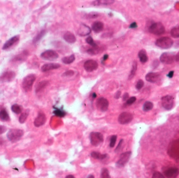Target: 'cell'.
<instances>
[{"label": "cell", "instance_id": "6da1fadb", "mask_svg": "<svg viewBox=\"0 0 179 178\" xmlns=\"http://www.w3.org/2000/svg\"><path fill=\"white\" fill-rule=\"evenodd\" d=\"M23 135L24 131L21 129H11L8 132L7 134V137L10 142L15 143L20 140Z\"/></svg>", "mask_w": 179, "mask_h": 178}, {"label": "cell", "instance_id": "7a4b0ae2", "mask_svg": "<svg viewBox=\"0 0 179 178\" xmlns=\"http://www.w3.org/2000/svg\"><path fill=\"white\" fill-rule=\"evenodd\" d=\"M155 44L159 48L163 49H167L170 48L173 46L174 41L169 37H163L157 39Z\"/></svg>", "mask_w": 179, "mask_h": 178}, {"label": "cell", "instance_id": "3957f363", "mask_svg": "<svg viewBox=\"0 0 179 178\" xmlns=\"http://www.w3.org/2000/svg\"><path fill=\"white\" fill-rule=\"evenodd\" d=\"M36 80V76L34 74L28 75L25 77L23 80L22 87L26 91H29L32 90L34 83Z\"/></svg>", "mask_w": 179, "mask_h": 178}, {"label": "cell", "instance_id": "277c9868", "mask_svg": "<svg viewBox=\"0 0 179 178\" xmlns=\"http://www.w3.org/2000/svg\"><path fill=\"white\" fill-rule=\"evenodd\" d=\"M149 31L155 35H161L165 32V27L161 23L158 22L154 23L149 27Z\"/></svg>", "mask_w": 179, "mask_h": 178}, {"label": "cell", "instance_id": "5b68a950", "mask_svg": "<svg viewBox=\"0 0 179 178\" xmlns=\"http://www.w3.org/2000/svg\"><path fill=\"white\" fill-rule=\"evenodd\" d=\"M90 142L94 146H98L103 142V135L99 132H91L90 134Z\"/></svg>", "mask_w": 179, "mask_h": 178}, {"label": "cell", "instance_id": "8992f818", "mask_svg": "<svg viewBox=\"0 0 179 178\" xmlns=\"http://www.w3.org/2000/svg\"><path fill=\"white\" fill-rule=\"evenodd\" d=\"M160 61L165 64H170L176 61V55L172 52H165L161 55Z\"/></svg>", "mask_w": 179, "mask_h": 178}, {"label": "cell", "instance_id": "52a82bcc", "mask_svg": "<svg viewBox=\"0 0 179 178\" xmlns=\"http://www.w3.org/2000/svg\"><path fill=\"white\" fill-rule=\"evenodd\" d=\"M40 57L45 60L54 61L59 58V55L54 50H48L41 53Z\"/></svg>", "mask_w": 179, "mask_h": 178}, {"label": "cell", "instance_id": "ba28073f", "mask_svg": "<svg viewBox=\"0 0 179 178\" xmlns=\"http://www.w3.org/2000/svg\"><path fill=\"white\" fill-rule=\"evenodd\" d=\"M161 104L165 110H170L174 107V98L170 95L163 96L161 98Z\"/></svg>", "mask_w": 179, "mask_h": 178}, {"label": "cell", "instance_id": "9c48e42d", "mask_svg": "<svg viewBox=\"0 0 179 178\" xmlns=\"http://www.w3.org/2000/svg\"><path fill=\"white\" fill-rule=\"evenodd\" d=\"M132 152L130 151L121 153L119 157V159L116 162V166L119 168L124 167L129 161Z\"/></svg>", "mask_w": 179, "mask_h": 178}, {"label": "cell", "instance_id": "30bf717a", "mask_svg": "<svg viewBox=\"0 0 179 178\" xmlns=\"http://www.w3.org/2000/svg\"><path fill=\"white\" fill-rule=\"evenodd\" d=\"M97 109L101 112H105L108 110L109 106V102L108 99L104 97H100L97 99L96 102Z\"/></svg>", "mask_w": 179, "mask_h": 178}, {"label": "cell", "instance_id": "8fae6325", "mask_svg": "<svg viewBox=\"0 0 179 178\" xmlns=\"http://www.w3.org/2000/svg\"><path fill=\"white\" fill-rule=\"evenodd\" d=\"M133 118V115L131 113L124 112L119 115L118 121L121 124H127L132 122Z\"/></svg>", "mask_w": 179, "mask_h": 178}, {"label": "cell", "instance_id": "7c38bea8", "mask_svg": "<svg viewBox=\"0 0 179 178\" xmlns=\"http://www.w3.org/2000/svg\"><path fill=\"white\" fill-rule=\"evenodd\" d=\"M98 63L94 60H88L84 63V68L88 72H91L96 70L98 68Z\"/></svg>", "mask_w": 179, "mask_h": 178}, {"label": "cell", "instance_id": "4fadbf2b", "mask_svg": "<svg viewBox=\"0 0 179 178\" xmlns=\"http://www.w3.org/2000/svg\"><path fill=\"white\" fill-rule=\"evenodd\" d=\"M16 76L15 73L13 71H7L4 72L0 76V82L2 83L10 82L14 80Z\"/></svg>", "mask_w": 179, "mask_h": 178}, {"label": "cell", "instance_id": "5bb4252c", "mask_svg": "<svg viewBox=\"0 0 179 178\" xmlns=\"http://www.w3.org/2000/svg\"><path fill=\"white\" fill-rule=\"evenodd\" d=\"M145 78L147 82L152 83H155L158 82L160 80V75L158 73L150 72L146 75Z\"/></svg>", "mask_w": 179, "mask_h": 178}, {"label": "cell", "instance_id": "9a60e30c", "mask_svg": "<svg viewBox=\"0 0 179 178\" xmlns=\"http://www.w3.org/2000/svg\"><path fill=\"white\" fill-rule=\"evenodd\" d=\"M46 122V117L43 113H39L38 115L34 121V125L36 127H40L44 124Z\"/></svg>", "mask_w": 179, "mask_h": 178}, {"label": "cell", "instance_id": "2e32d148", "mask_svg": "<svg viewBox=\"0 0 179 178\" xmlns=\"http://www.w3.org/2000/svg\"><path fill=\"white\" fill-rule=\"evenodd\" d=\"M91 29L88 26L84 24H81L77 30V33L80 36H86L90 35L91 33Z\"/></svg>", "mask_w": 179, "mask_h": 178}, {"label": "cell", "instance_id": "e0dca14e", "mask_svg": "<svg viewBox=\"0 0 179 178\" xmlns=\"http://www.w3.org/2000/svg\"><path fill=\"white\" fill-rule=\"evenodd\" d=\"M167 178H176L179 175V169L177 168H170L165 172Z\"/></svg>", "mask_w": 179, "mask_h": 178}, {"label": "cell", "instance_id": "ac0fdd59", "mask_svg": "<svg viewBox=\"0 0 179 178\" xmlns=\"http://www.w3.org/2000/svg\"><path fill=\"white\" fill-rule=\"evenodd\" d=\"M60 67V64H59V63H47L42 66L41 70V71L43 72H46L52 70L59 69Z\"/></svg>", "mask_w": 179, "mask_h": 178}, {"label": "cell", "instance_id": "d6986e66", "mask_svg": "<svg viewBox=\"0 0 179 178\" xmlns=\"http://www.w3.org/2000/svg\"><path fill=\"white\" fill-rule=\"evenodd\" d=\"M19 36H15L11 38L10 39L4 44L3 48H2L3 49L6 50L9 49L12 46H13L14 44L16 43L19 40Z\"/></svg>", "mask_w": 179, "mask_h": 178}, {"label": "cell", "instance_id": "ffe728a7", "mask_svg": "<svg viewBox=\"0 0 179 178\" xmlns=\"http://www.w3.org/2000/svg\"><path fill=\"white\" fill-rule=\"evenodd\" d=\"M64 40L69 44H74L76 41V37L73 33L67 31L64 33Z\"/></svg>", "mask_w": 179, "mask_h": 178}, {"label": "cell", "instance_id": "44dd1931", "mask_svg": "<svg viewBox=\"0 0 179 178\" xmlns=\"http://www.w3.org/2000/svg\"><path fill=\"white\" fill-rule=\"evenodd\" d=\"M104 28V24L102 22L97 21L93 23L92 25V29L94 32L99 33L102 31Z\"/></svg>", "mask_w": 179, "mask_h": 178}, {"label": "cell", "instance_id": "7402d4cb", "mask_svg": "<svg viewBox=\"0 0 179 178\" xmlns=\"http://www.w3.org/2000/svg\"><path fill=\"white\" fill-rule=\"evenodd\" d=\"M138 57L140 61L143 64L146 63L148 60V57L145 50L142 49L139 51L138 53Z\"/></svg>", "mask_w": 179, "mask_h": 178}, {"label": "cell", "instance_id": "603a6c76", "mask_svg": "<svg viewBox=\"0 0 179 178\" xmlns=\"http://www.w3.org/2000/svg\"><path fill=\"white\" fill-rule=\"evenodd\" d=\"M115 2L114 0H98L94 1L92 2L94 6H99L101 5H110Z\"/></svg>", "mask_w": 179, "mask_h": 178}, {"label": "cell", "instance_id": "cb8c5ba5", "mask_svg": "<svg viewBox=\"0 0 179 178\" xmlns=\"http://www.w3.org/2000/svg\"><path fill=\"white\" fill-rule=\"evenodd\" d=\"M91 156L92 158L94 159H99V160H103L105 159L107 156V154H101L99 152L93 151L91 153Z\"/></svg>", "mask_w": 179, "mask_h": 178}, {"label": "cell", "instance_id": "d4e9b609", "mask_svg": "<svg viewBox=\"0 0 179 178\" xmlns=\"http://www.w3.org/2000/svg\"><path fill=\"white\" fill-rule=\"evenodd\" d=\"M75 57L74 55H71L70 56L64 57L62 59V61L63 63L66 64H69L71 63H73L75 61Z\"/></svg>", "mask_w": 179, "mask_h": 178}, {"label": "cell", "instance_id": "484cf974", "mask_svg": "<svg viewBox=\"0 0 179 178\" xmlns=\"http://www.w3.org/2000/svg\"><path fill=\"white\" fill-rule=\"evenodd\" d=\"M137 62L136 61H134V62H133V64H132V70H131L130 75H129V79L130 80L132 79V78L134 77L136 71H137Z\"/></svg>", "mask_w": 179, "mask_h": 178}, {"label": "cell", "instance_id": "4316f807", "mask_svg": "<svg viewBox=\"0 0 179 178\" xmlns=\"http://www.w3.org/2000/svg\"><path fill=\"white\" fill-rule=\"evenodd\" d=\"M0 119L4 121L10 120V117L6 110L2 109L0 111Z\"/></svg>", "mask_w": 179, "mask_h": 178}, {"label": "cell", "instance_id": "83f0119b", "mask_svg": "<svg viewBox=\"0 0 179 178\" xmlns=\"http://www.w3.org/2000/svg\"><path fill=\"white\" fill-rule=\"evenodd\" d=\"M154 107V104L152 102L147 101L144 103L143 107V109L144 111L147 112L152 109Z\"/></svg>", "mask_w": 179, "mask_h": 178}, {"label": "cell", "instance_id": "f1b7e54d", "mask_svg": "<svg viewBox=\"0 0 179 178\" xmlns=\"http://www.w3.org/2000/svg\"><path fill=\"white\" fill-rule=\"evenodd\" d=\"M29 110L27 109L26 110L24 113H22V115L19 118V122L21 123H24L25 122L28 116L29 115Z\"/></svg>", "mask_w": 179, "mask_h": 178}, {"label": "cell", "instance_id": "f546056e", "mask_svg": "<svg viewBox=\"0 0 179 178\" xmlns=\"http://www.w3.org/2000/svg\"><path fill=\"white\" fill-rule=\"evenodd\" d=\"M11 109L13 113L18 115V114H19V113H22L23 108L22 107H21V106L19 105V104H14L13 105H12V106L11 107Z\"/></svg>", "mask_w": 179, "mask_h": 178}, {"label": "cell", "instance_id": "4dcf8cb0", "mask_svg": "<svg viewBox=\"0 0 179 178\" xmlns=\"http://www.w3.org/2000/svg\"><path fill=\"white\" fill-rule=\"evenodd\" d=\"M53 113L55 115L59 117H61V118L64 117L66 114V113L64 110L61 109H59L57 108H55V109L53 111Z\"/></svg>", "mask_w": 179, "mask_h": 178}, {"label": "cell", "instance_id": "1f68e13d", "mask_svg": "<svg viewBox=\"0 0 179 178\" xmlns=\"http://www.w3.org/2000/svg\"><path fill=\"white\" fill-rule=\"evenodd\" d=\"M171 35L174 38H179V26L173 28L170 31Z\"/></svg>", "mask_w": 179, "mask_h": 178}, {"label": "cell", "instance_id": "d6a6232c", "mask_svg": "<svg viewBox=\"0 0 179 178\" xmlns=\"http://www.w3.org/2000/svg\"><path fill=\"white\" fill-rule=\"evenodd\" d=\"M28 55V52L25 51L22 54L18 55L16 57H15L14 59V61H21L24 60L25 58H27Z\"/></svg>", "mask_w": 179, "mask_h": 178}, {"label": "cell", "instance_id": "836d02e7", "mask_svg": "<svg viewBox=\"0 0 179 178\" xmlns=\"http://www.w3.org/2000/svg\"><path fill=\"white\" fill-rule=\"evenodd\" d=\"M45 33H46V30H41V31L38 34V35L34 38V44H36L37 42H38V41L44 36Z\"/></svg>", "mask_w": 179, "mask_h": 178}, {"label": "cell", "instance_id": "e575fe53", "mask_svg": "<svg viewBox=\"0 0 179 178\" xmlns=\"http://www.w3.org/2000/svg\"><path fill=\"white\" fill-rule=\"evenodd\" d=\"M47 84H48V82L46 81V80H44V81H42V82L39 83L36 87V93H38L39 91H41V89H43L45 86H47Z\"/></svg>", "mask_w": 179, "mask_h": 178}, {"label": "cell", "instance_id": "d590c367", "mask_svg": "<svg viewBox=\"0 0 179 178\" xmlns=\"http://www.w3.org/2000/svg\"><path fill=\"white\" fill-rule=\"evenodd\" d=\"M101 178H111L108 169L104 168L101 170Z\"/></svg>", "mask_w": 179, "mask_h": 178}, {"label": "cell", "instance_id": "8d00e7d4", "mask_svg": "<svg viewBox=\"0 0 179 178\" xmlns=\"http://www.w3.org/2000/svg\"><path fill=\"white\" fill-rule=\"evenodd\" d=\"M86 42L87 44L91 46L93 48H97L98 47L97 44L94 42L92 37L91 36H89L86 39Z\"/></svg>", "mask_w": 179, "mask_h": 178}, {"label": "cell", "instance_id": "74e56055", "mask_svg": "<svg viewBox=\"0 0 179 178\" xmlns=\"http://www.w3.org/2000/svg\"><path fill=\"white\" fill-rule=\"evenodd\" d=\"M117 140V136L115 135H114L110 137V146L111 148H113L114 147L115 145L116 142Z\"/></svg>", "mask_w": 179, "mask_h": 178}, {"label": "cell", "instance_id": "f35d334b", "mask_svg": "<svg viewBox=\"0 0 179 178\" xmlns=\"http://www.w3.org/2000/svg\"><path fill=\"white\" fill-rule=\"evenodd\" d=\"M87 52L89 55H95L98 53V47L97 48H89L87 50Z\"/></svg>", "mask_w": 179, "mask_h": 178}, {"label": "cell", "instance_id": "ab89813d", "mask_svg": "<svg viewBox=\"0 0 179 178\" xmlns=\"http://www.w3.org/2000/svg\"><path fill=\"white\" fill-rule=\"evenodd\" d=\"M143 85H144V82L143 80H139L136 84V88L137 90H141V89L143 87Z\"/></svg>", "mask_w": 179, "mask_h": 178}, {"label": "cell", "instance_id": "60d3db41", "mask_svg": "<svg viewBox=\"0 0 179 178\" xmlns=\"http://www.w3.org/2000/svg\"><path fill=\"white\" fill-rule=\"evenodd\" d=\"M75 72L73 71L72 70H69L65 72L62 75V77H71L74 75Z\"/></svg>", "mask_w": 179, "mask_h": 178}, {"label": "cell", "instance_id": "b9f144b4", "mask_svg": "<svg viewBox=\"0 0 179 178\" xmlns=\"http://www.w3.org/2000/svg\"><path fill=\"white\" fill-rule=\"evenodd\" d=\"M136 100V98L135 97H132L129 99H128L127 101H126V104L128 106H130L132 104H133Z\"/></svg>", "mask_w": 179, "mask_h": 178}, {"label": "cell", "instance_id": "7bdbcfd3", "mask_svg": "<svg viewBox=\"0 0 179 178\" xmlns=\"http://www.w3.org/2000/svg\"><path fill=\"white\" fill-rule=\"evenodd\" d=\"M99 16V14L96 12H91L88 14L87 16L88 18H95Z\"/></svg>", "mask_w": 179, "mask_h": 178}, {"label": "cell", "instance_id": "ee69618b", "mask_svg": "<svg viewBox=\"0 0 179 178\" xmlns=\"http://www.w3.org/2000/svg\"><path fill=\"white\" fill-rule=\"evenodd\" d=\"M152 178H165V177L162 173L157 171L153 174Z\"/></svg>", "mask_w": 179, "mask_h": 178}, {"label": "cell", "instance_id": "f6af8a7d", "mask_svg": "<svg viewBox=\"0 0 179 178\" xmlns=\"http://www.w3.org/2000/svg\"><path fill=\"white\" fill-rule=\"evenodd\" d=\"M123 142H124V140H123V139H121L120 140V142L119 143V145H118V146H117V147L116 148L115 151L117 152V151H120V149L121 148V145H122V144L123 143Z\"/></svg>", "mask_w": 179, "mask_h": 178}, {"label": "cell", "instance_id": "bcb514c9", "mask_svg": "<svg viewBox=\"0 0 179 178\" xmlns=\"http://www.w3.org/2000/svg\"><path fill=\"white\" fill-rule=\"evenodd\" d=\"M6 131V128L5 126L0 125V135L3 134Z\"/></svg>", "mask_w": 179, "mask_h": 178}, {"label": "cell", "instance_id": "7dc6e473", "mask_svg": "<svg viewBox=\"0 0 179 178\" xmlns=\"http://www.w3.org/2000/svg\"><path fill=\"white\" fill-rule=\"evenodd\" d=\"M128 97H129V94H128V93H124L123 97V100L124 101H127L128 99Z\"/></svg>", "mask_w": 179, "mask_h": 178}, {"label": "cell", "instance_id": "c3c4849f", "mask_svg": "<svg viewBox=\"0 0 179 178\" xmlns=\"http://www.w3.org/2000/svg\"><path fill=\"white\" fill-rule=\"evenodd\" d=\"M137 27H138V26H137V24L136 22L132 23L130 26V28H136Z\"/></svg>", "mask_w": 179, "mask_h": 178}, {"label": "cell", "instance_id": "681fc988", "mask_svg": "<svg viewBox=\"0 0 179 178\" xmlns=\"http://www.w3.org/2000/svg\"><path fill=\"white\" fill-rule=\"evenodd\" d=\"M121 95V91H117L115 95V98L116 99H119Z\"/></svg>", "mask_w": 179, "mask_h": 178}, {"label": "cell", "instance_id": "f907efd6", "mask_svg": "<svg viewBox=\"0 0 179 178\" xmlns=\"http://www.w3.org/2000/svg\"><path fill=\"white\" fill-rule=\"evenodd\" d=\"M174 71H171L169 72V73L167 74V76L169 77V78H172L173 76H174Z\"/></svg>", "mask_w": 179, "mask_h": 178}, {"label": "cell", "instance_id": "816d5d0a", "mask_svg": "<svg viewBox=\"0 0 179 178\" xmlns=\"http://www.w3.org/2000/svg\"><path fill=\"white\" fill-rule=\"evenodd\" d=\"M176 61L179 63V52L177 55H176Z\"/></svg>", "mask_w": 179, "mask_h": 178}, {"label": "cell", "instance_id": "f5cc1de1", "mask_svg": "<svg viewBox=\"0 0 179 178\" xmlns=\"http://www.w3.org/2000/svg\"><path fill=\"white\" fill-rule=\"evenodd\" d=\"M108 55H105L104 56H103V61H105L107 59H108Z\"/></svg>", "mask_w": 179, "mask_h": 178}, {"label": "cell", "instance_id": "db71d44e", "mask_svg": "<svg viewBox=\"0 0 179 178\" xmlns=\"http://www.w3.org/2000/svg\"><path fill=\"white\" fill-rule=\"evenodd\" d=\"M65 178H75V177L73 175H67Z\"/></svg>", "mask_w": 179, "mask_h": 178}, {"label": "cell", "instance_id": "11a10c76", "mask_svg": "<svg viewBox=\"0 0 179 178\" xmlns=\"http://www.w3.org/2000/svg\"><path fill=\"white\" fill-rule=\"evenodd\" d=\"M97 97V95H96V93H94L92 94V98H95Z\"/></svg>", "mask_w": 179, "mask_h": 178}, {"label": "cell", "instance_id": "9f6ffc18", "mask_svg": "<svg viewBox=\"0 0 179 178\" xmlns=\"http://www.w3.org/2000/svg\"><path fill=\"white\" fill-rule=\"evenodd\" d=\"M88 178H95V177H94V176L93 175H88Z\"/></svg>", "mask_w": 179, "mask_h": 178}]
</instances>
